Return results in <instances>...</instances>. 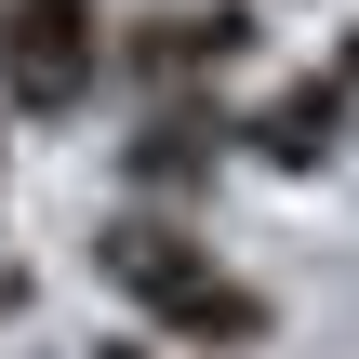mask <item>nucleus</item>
<instances>
[{"mask_svg":"<svg viewBox=\"0 0 359 359\" xmlns=\"http://www.w3.org/2000/svg\"><path fill=\"white\" fill-rule=\"evenodd\" d=\"M93 280H107L160 346H200V359H266V333H280V306H266L187 213H147V200L93 226Z\"/></svg>","mask_w":359,"mask_h":359,"instance_id":"nucleus-1","label":"nucleus"},{"mask_svg":"<svg viewBox=\"0 0 359 359\" xmlns=\"http://www.w3.org/2000/svg\"><path fill=\"white\" fill-rule=\"evenodd\" d=\"M253 40H266V0H160L107 40V67L133 93H213V80L253 67Z\"/></svg>","mask_w":359,"mask_h":359,"instance_id":"nucleus-2","label":"nucleus"},{"mask_svg":"<svg viewBox=\"0 0 359 359\" xmlns=\"http://www.w3.org/2000/svg\"><path fill=\"white\" fill-rule=\"evenodd\" d=\"M107 80V13L93 0H0V107L13 120H80Z\"/></svg>","mask_w":359,"mask_h":359,"instance_id":"nucleus-3","label":"nucleus"},{"mask_svg":"<svg viewBox=\"0 0 359 359\" xmlns=\"http://www.w3.org/2000/svg\"><path fill=\"white\" fill-rule=\"evenodd\" d=\"M226 160H240V120H226L213 93H147V120H133V147H120V173H133V200H147V213L213 200V187H226Z\"/></svg>","mask_w":359,"mask_h":359,"instance_id":"nucleus-4","label":"nucleus"},{"mask_svg":"<svg viewBox=\"0 0 359 359\" xmlns=\"http://www.w3.org/2000/svg\"><path fill=\"white\" fill-rule=\"evenodd\" d=\"M346 120H359V93L320 67V80H280L253 120H240V160H266V173H333L346 160Z\"/></svg>","mask_w":359,"mask_h":359,"instance_id":"nucleus-5","label":"nucleus"},{"mask_svg":"<svg viewBox=\"0 0 359 359\" xmlns=\"http://www.w3.org/2000/svg\"><path fill=\"white\" fill-rule=\"evenodd\" d=\"M333 80H346V93H359V27H346V40H333Z\"/></svg>","mask_w":359,"mask_h":359,"instance_id":"nucleus-6","label":"nucleus"},{"mask_svg":"<svg viewBox=\"0 0 359 359\" xmlns=\"http://www.w3.org/2000/svg\"><path fill=\"white\" fill-rule=\"evenodd\" d=\"M93 359H147V346H93Z\"/></svg>","mask_w":359,"mask_h":359,"instance_id":"nucleus-7","label":"nucleus"}]
</instances>
